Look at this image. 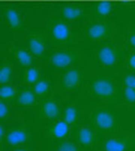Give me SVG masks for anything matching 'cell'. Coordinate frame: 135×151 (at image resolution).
<instances>
[{
	"mask_svg": "<svg viewBox=\"0 0 135 151\" xmlns=\"http://www.w3.org/2000/svg\"><path fill=\"white\" fill-rule=\"evenodd\" d=\"M84 76L82 70L78 67H70L57 76L54 90L63 99H67L76 92L83 84Z\"/></svg>",
	"mask_w": 135,
	"mask_h": 151,
	"instance_id": "6da1fadb",
	"label": "cell"
},
{
	"mask_svg": "<svg viewBox=\"0 0 135 151\" xmlns=\"http://www.w3.org/2000/svg\"><path fill=\"white\" fill-rule=\"evenodd\" d=\"M86 87L92 97L104 101H113L118 95V86L109 77L100 76L91 78L86 82Z\"/></svg>",
	"mask_w": 135,
	"mask_h": 151,
	"instance_id": "7a4b0ae2",
	"label": "cell"
},
{
	"mask_svg": "<svg viewBox=\"0 0 135 151\" xmlns=\"http://www.w3.org/2000/svg\"><path fill=\"white\" fill-rule=\"evenodd\" d=\"M89 119V124L97 132L112 133L117 130L118 123L115 117L106 109L98 108L92 110Z\"/></svg>",
	"mask_w": 135,
	"mask_h": 151,
	"instance_id": "3957f363",
	"label": "cell"
},
{
	"mask_svg": "<svg viewBox=\"0 0 135 151\" xmlns=\"http://www.w3.org/2000/svg\"><path fill=\"white\" fill-rule=\"evenodd\" d=\"M96 132L90 124L82 123L73 127L71 137L84 151H93L97 143Z\"/></svg>",
	"mask_w": 135,
	"mask_h": 151,
	"instance_id": "277c9868",
	"label": "cell"
},
{
	"mask_svg": "<svg viewBox=\"0 0 135 151\" xmlns=\"http://www.w3.org/2000/svg\"><path fill=\"white\" fill-rule=\"evenodd\" d=\"M64 104L53 95L40 101L38 105V116L40 120L48 122L60 119Z\"/></svg>",
	"mask_w": 135,
	"mask_h": 151,
	"instance_id": "5b68a950",
	"label": "cell"
},
{
	"mask_svg": "<svg viewBox=\"0 0 135 151\" xmlns=\"http://www.w3.org/2000/svg\"><path fill=\"white\" fill-rule=\"evenodd\" d=\"M73 127L62 118L48 122L44 126L43 133L45 137L54 141L71 137Z\"/></svg>",
	"mask_w": 135,
	"mask_h": 151,
	"instance_id": "8992f818",
	"label": "cell"
},
{
	"mask_svg": "<svg viewBox=\"0 0 135 151\" xmlns=\"http://www.w3.org/2000/svg\"><path fill=\"white\" fill-rule=\"evenodd\" d=\"M31 133L28 127L21 124L7 130L4 144L12 148L25 146L30 139Z\"/></svg>",
	"mask_w": 135,
	"mask_h": 151,
	"instance_id": "52a82bcc",
	"label": "cell"
},
{
	"mask_svg": "<svg viewBox=\"0 0 135 151\" xmlns=\"http://www.w3.org/2000/svg\"><path fill=\"white\" fill-rule=\"evenodd\" d=\"M39 103L40 100L31 87L21 84L20 86H18V92L14 101L17 106L24 109H30L37 107Z\"/></svg>",
	"mask_w": 135,
	"mask_h": 151,
	"instance_id": "ba28073f",
	"label": "cell"
},
{
	"mask_svg": "<svg viewBox=\"0 0 135 151\" xmlns=\"http://www.w3.org/2000/svg\"><path fill=\"white\" fill-rule=\"evenodd\" d=\"M73 127L83 123V110L75 102L63 105L61 117Z\"/></svg>",
	"mask_w": 135,
	"mask_h": 151,
	"instance_id": "9c48e42d",
	"label": "cell"
},
{
	"mask_svg": "<svg viewBox=\"0 0 135 151\" xmlns=\"http://www.w3.org/2000/svg\"><path fill=\"white\" fill-rule=\"evenodd\" d=\"M131 143V139L128 137L112 136L105 139L102 148L104 151H127Z\"/></svg>",
	"mask_w": 135,
	"mask_h": 151,
	"instance_id": "30bf717a",
	"label": "cell"
},
{
	"mask_svg": "<svg viewBox=\"0 0 135 151\" xmlns=\"http://www.w3.org/2000/svg\"><path fill=\"white\" fill-rule=\"evenodd\" d=\"M78 57L70 52L60 51L54 52L50 58V64L58 69H66L72 67L76 62Z\"/></svg>",
	"mask_w": 135,
	"mask_h": 151,
	"instance_id": "8fae6325",
	"label": "cell"
},
{
	"mask_svg": "<svg viewBox=\"0 0 135 151\" xmlns=\"http://www.w3.org/2000/svg\"><path fill=\"white\" fill-rule=\"evenodd\" d=\"M37 97L40 101L53 95L54 87L50 80L46 77H43L32 87Z\"/></svg>",
	"mask_w": 135,
	"mask_h": 151,
	"instance_id": "7c38bea8",
	"label": "cell"
},
{
	"mask_svg": "<svg viewBox=\"0 0 135 151\" xmlns=\"http://www.w3.org/2000/svg\"><path fill=\"white\" fill-rule=\"evenodd\" d=\"M24 68L20 76V84L32 87L42 77L41 71L33 65Z\"/></svg>",
	"mask_w": 135,
	"mask_h": 151,
	"instance_id": "4fadbf2b",
	"label": "cell"
},
{
	"mask_svg": "<svg viewBox=\"0 0 135 151\" xmlns=\"http://www.w3.org/2000/svg\"><path fill=\"white\" fill-rule=\"evenodd\" d=\"M98 58L100 63L107 67L114 66L117 60L115 51L110 47L101 48L98 51Z\"/></svg>",
	"mask_w": 135,
	"mask_h": 151,
	"instance_id": "5bb4252c",
	"label": "cell"
},
{
	"mask_svg": "<svg viewBox=\"0 0 135 151\" xmlns=\"http://www.w3.org/2000/svg\"><path fill=\"white\" fill-rule=\"evenodd\" d=\"M18 92V86L12 83L1 85L0 100L11 104L14 103Z\"/></svg>",
	"mask_w": 135,
	"mask_h": 151,
	"instance_id": "9a60e30c",
	"label": "cell"
},
{
	"mask_svg": "<svg viewBox=\"0 0 135 151\" xmlns=\"http://www.w3.org/2000/svg\"><path fill=\"white\" fill-rule=\"evenodd\" d=\"M54 151H84L72 137L54 142Z\"/></svg>",
	"mask_w": 135,
	"mask_h": 151,
	"instance_id": "2e32d148",
	"label": "cell"
},
{
	"mask_svg": "<svg viewBox=\"0 0 135 151\" xmlns=\"http://www.w3.org/2000/svg\"><path fill=\"white\" fill-rule=\"evenodd\" d=\"M15 56L18 63L24 68L33 66V57L31 54L27 51L22 49H19L16 51Z\"/></svg>",
	"mask_w": 135,
	"mask_h": 151,
	"instance_id": "e0dca14e",
	"label": "cell"
},
{
	"mask_svg": "<svg viewBox=\"0 0 135 151\" xmlns=\"http://www.w3.org/2000/svg\"><path fill=\"white\" fill-rule=\"evenodd\" d=\"M13 83V69L11 64H4L0 68V84Z\"/></svg>",
	"mask_w": 135,
	"mask_h": 151,
	"instance_id": "ac0fdd59",
	"label": "cell"
},
{
	"mask_svg": "<svg viewBox=\"0 0 135 151\" xmlns=\"http://www.w3.org/2000/svg\"><path fill=\"white\" fill-rule=\"evenodd\" d=\"M52 32L56 39L59 41H63L68 38L69 35V29L66 24L59 22L54 26Z\"/></svg>",
	"mask_w": 135,
	"mask_h": 151,
	"instance_id": "d6986e66",
	"label": "cell"
},
{
	"mask_svg": "<svg viewBox=\"0 0 135 151\" xmlns=\"http://www.w3.org/2000/svg\"><path fill=\"white\" fill-rule=\"evenodd\" d=\"M29 49L33 55L41 57L44 51L45 46L41 41L34 38L29 41Z\"/></svg>",
	"mask_w": 135,
	"mask_h": 151,
	"instance_id": "ffe728a7",
	"label": "cell"
},
{
	"mask_svg": "<svg viewBox=\"0 0 135 151\" xmlns=\"http://www.w3.org/2000/svg\"><path fill=\"white\" fill-rule=\"evenodd\" d=\"M106 33L105 27L101 24H97L92 25L88 31L89 37L94 40L102 38Z\"/></svg>",
	"mask_w": 135,
	"mask_h": 151,
	"instance_id": "44dd1931",
	"label": "cell"
},
{
	"mask_svg": "<svg viewBox=\"0 0 135 151\" xmlns=\"http://www.w3.org/2000/svg\"><path fill=\"white\" fill-rule=\"evenodd\" d=\"M82 14V11L80 8L74 6H66L63 10L64 17L70 20H73L78 18Z\"/></svg>",
	"mask_w": 135,
	"mask_h": 151,
	"instance_id": "7402d4cb",
	"label": "cell"
},
{
	"mask_svg": "<svg viewBox=\"0 0 135 151\" xmlns=\"http://www.w3.org/2000/svg\"><path fill=\"white\" fill-rule=\"evenodd\" d=\"M10 104L9 103L0 100V119L1 123H4L11 115V109Z\"/></svg>",
	"mask_w": 135,
	"mask_h": 151,
	"instance_id": "603a6c76",
	"label": "cell"
},
{
	"mask_svg": "<svg viewBox=\"0 0 135 151\" xmlns=\"http://www.w3.org/2000/svg\"><path fill=\"white\" fill-rule=\"evenodd\" d=\"M6 16L11 27L17 28L20 25V18L18 14L14 9H9L6 12Z\"/></svg>",
	"mask_w": 135,
	"mask_h": 151,
	"instance_id": "cb8c5ba5",
	"label": "cell"
},
{
	"mask_svg": "<svg viewBox=\"0 0 135 151\" xmlns=\"http://www.w3.org/2000/svg\"><path fill=\"white\" fill-rule=\"evenodd\" d=\"M122 95L126 103H135V88L123 86Z\"/></svg>",
	"mask_w": 135,
	"mask_h": 151,
	"instance_id": "d4e9b609",
	"label": "cell"
},
{
	"mask_svg": "<svg viewBox=\"0 0 135 151\" xmlns=\"http://www.w3.org/2000/svg\"><path fill=\"white\" fill-rule=\"evenodd\" d=\"M123 86L135 88V74L128 73L125 74L122 78Z\"/></svg>",
	"mask_w": 135,
	"mask_h": 151,
	"instance_id": "484cf974",
	"label": "cell"
},
{
	"mask_svg": "<svg viewBox=\"0 0 135 151\" xmlns=\"http://www.w3.org/2000/svg\"><path fill=\"white\" fill-rule=\"evenodd\" d=\"M111 11V5L107 1H102L97 6V11L101 15H107Z\"/></svg>",
	"mask_w": 135,
	"mask_h": 151,
	"instance_id": "4316f807",
	"label": "cell"
},
{
	"mask_svg": "<svg viewBox=\"0 0 135 151\" xmlns=\"http://www.w3.org/2000/svg\"><path fill=\"white\" fill-rule=\"evenodd\" d=\"M7 130L5 127V126L3 125V123H1L0 126V147H1V151L2 150L3 145H4V139Z\"/></svg>",
	"mask_w": 135,
	"mask_h": 151,
	"instance_id": "83f0119b",
	"label": "cell"
},
{
	"mask_svg": "<svg viewBox=\"0 0 135 151\" xmlns=\"http://www.w3.org/2000/svg\"><path fill=\"white\" fill-rule=\"evenodd\" d=\"M127 65L131 70L135 71V52L131 54L128 57Z\"/></svg>",
	"mask_w": 135,
	"mask_h": 151,
	"instance_id": "f1b7e54d",
	"label": "cell"
},
{
	"mask_svg": "<svg viewBox=\"0 0 135 151\" xmlns=\"http://www.w3.org/2000/svg\"><path fill=\"white\" fill-rule=\"evenodd\" d=\"M9 151H31V150L28 147H26L25 146H22L12 147Z\"/></svg>",
	"mask_w": 135,
	"mask_h": 151,
	"instance_id": "f546056e",
	"label": "cell"
},
{
	"mask_svg": "<svg viewBox=\"0 0 135 151\" xmlns=\"http://www.w3.org/2000/svg\"><path fill=\"white\" fill-rule=\"evenodd\" d=\"M130 42L131 45L135 48V34L131 35L130 38Z\"/></svg>",
	"mask_w": 135,
	"mask_h": 151,
	"instance_id": "4dcf8cb0",
	"label": "cell"
}]
</instances>
